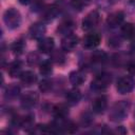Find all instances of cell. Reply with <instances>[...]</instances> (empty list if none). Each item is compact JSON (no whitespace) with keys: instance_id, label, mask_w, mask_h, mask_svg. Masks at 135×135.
<instances>
[{"instance_id":"6","label":"cell","mask_w":135,"mask_h":135,"mask_svg":"<svg viewBox=\"0 0 135 135\" xmlns=\"http://www.w3.org/2000/svg\"><path fill=\"white\" fill-rule=\"evenodd\" d=\"M78 42H79V38L76 35L74 34L66 35L61 40V49L64 52H72L78 45Z\"/></svg>"},{"instance_id":"21","label":"cell","mask_w":135,"mask_h":135,"mask_svg":"<svg viewBox=\"0 0 135 135\" xmlns=\"http://www.w3.org/2000/svg\"><path fill=\"white\" fill-rule=\"evenodd\" d=\"M53 114L56 118H63L64 119L69 114V108L63 103L56 104L53 108Z\"/></svg>"},{"instance_id":"29","label":"cell","mask_w":135,"mask_h":135,"mask_svg":"<svg viewBox=\"0 0 135 135\" xmlns=\"http://www.w3.org/2000/svg\"><path fill=\"white\" fill-rule=\"evenodd\" d=\"M39 60H40V57L37 53L33 52V53H30L28 56H27V63L30 65H37L39 63Z\"/></svg>"},{"instance_id":"31","label":"cell","mask_w":135,"mask_h":135,"mask_svg":"<svg viewBox=\"0 0 135 135\" xmlns=\"http://www.w3.org/2000/svg\"><path fill=\"white\" fill-rule=\"evenodd\" d=\"M115 42H116V43H115V46L119 45V44H120V39H119V38H117V39L115 40ZM109 44H111L112 46H114V44H113V39H110V40H109Z\"/></svg>"},{"instance_id":"16","label":"cell","mask_w":135,"mask_h":135,"mask_svg":"<svg viewBox=\"0 0 135 135\" xmlns=\"http://www.w3.org/2000/svg\"><path fill=\"white\" fill-rule=\"evenodd\" d=\"M121 36L124 39H134L135 38V24L127 22L121 26Z\"/></svg>"},{"instance_id":"33","label":"cell","mask_w":135,"mask_h":135,"mask_svg":"<svg viewBox=\"0 0 135 135\" xmlns=\"http://www.w3.org/2000/svg\"><path fill=\"white\" fill-rule=\"evenodd\" d=\"M134 116H135V113H134Z\"/></svg>"},{"instance_id":"8","label":"cell","mask_w":135,"mask_h":135,"mask_svg":"<svg viewBox=\"0 0 135 135\" xmlns=\"http://www.w3.org/2000/svg\"><path fill=\"white\" fill-rule=\"evenodd\" d=\"M101 37L98 33H90L83 38V46L85 49H95L99 45Z\"/></svg>"},{"instance_id":"14","label":"cell","mask_w":135,"mask_h":135,"mask_svg":"<svg viewBox=\"0 0 135 135\" xmlns=\"http://www.w3.org/2000/svg\"><path fill=\"white\" fill-rule=\"evenodd\" d=\"M59 13H60V6L57 5V4H53V5L47 6L42 12V18L46 21H50V20L56 18Z\"/></svg>"},{"instance_id":"26","label":"cell","mask_w":135,"mask_h":135,"mask_svg":"<svg viewBox=\"0 0 135 135\" xmlns=\"http://www.w3.org/2000/svg\"><path fill=\"white\" fill-rule=\"evenodd\" d=\"M24 41L22 39H18L16 40L13 44H12V51L15 55H20L22 54L23 50H24Z\"/></svg>"},{"instance_id":"25","label":"cell","mask_w":135,"mask_h":135,"mask_svg":"<svg viewBox=\"0 0 135 135\" xmlns=\"http://www.w3.org/2000/svg\"><path fill=\"white\" fill-rule=\"evenodd\" d=\"M51 58H52V61H54L57 64H62L65 61L64 53L62 51H59V50L53 51L52 52V55H51Z\"/></svg>"},{"instance_id":"4","label":"cell","mask_w":135,"mask_h":135,"mask_svg":"<svg viewBox=\"0 0 135 135\" xmlns=\"http://www.w3.org/2000/svg\"><path fill=\"white\" fill-rule=\"evenodd\" d=\"M135 86V80L131 77V76H123L121 78H119V80L117 81V92L119 94H128L130 93Z\"/></svg>"},{"instance_id":"30","label":"cell","mask_w":135,"mask_h":135,"mask_svg":"<svg viewBox=\"0 0 135 135\" xmlns=\"http://www.w3.org/2000/svg\"><path fill=\"white\" fill-rule=\"evenodd\" d=\"M127 70L131 75H135V60H132L127 64Z\"/></svg>"},{"instance_id":"1","label":"cell","mask_w":135,"mask_h":135,"mask_svg":"<svg viewBox=\"0 0 135 135\" xmlns=\"http://www.w3.org/2000/svg\"><path fill=\"white\" fill-rule=\"evenodd\" d=\"M129 109H130V103L122 100V101H119L117 103H115L110 113H109V117L112 121H120V120H123L127 115H128V112H129Z\"/></svg>"},{"instance_id":"32","label":"cell","mask_w":135,"mask_h":135,"mask_svg":"<svg viewBox=\"0 0 135 135\" xmlns=\"http://www.w3.org/2000/svg\"><path fill=\"white\" fill-rule=\"evenodd\" d=\"M18 1H19L21 4H27V3H28L31 0H18Z\"/></svg>"},{"instance_id":"27","label":"cell","mask_w":135,"mask_h":135,"mask_svg":"<svg viewBox=\"0 0 135 135\" xmlns=\"http://www.w3.org/2000/svg\"><path fill=\"white\" fill-rule=\"evenodd\" d=\"M70 2H71V5L75 9L81 11L91 3V0H70Z\"/></svg>"},{"instance_id":"11","label":"cell","mask_w":135,"mask_h":135,"mask_svg":"<svg viewBox=\"0 0 135 135\" xmlns=\"http://www.w3.org/2000/svg\"><path fill=\"white\" fill-rule=\"evenodd\" d=\"M55 42L54 39L51 37H43L38 42V50L43 54H49L53 52Z\"/></svg>"},{"instance_id":"20","label":"cell","mask_w":135,"mask_h":135,"mask_svg":"<svg viewBox=\"0 0 135 135\" xmlns=\"http://www.w3.org/2000/svg\"><path fill=\"white\" fill-rule=\"evenodd\" d=\"M35 120H34V116L32 115H27V116H24L23 118H21V121H20V127L26 131V132H32L35 127Z\"/></svg>"},{"instance_id":"22","label":"cell","mask_w":135,"mask_h":135,"mask_svg":"<svg viewBox=\"0 0 135 135\" xmlns=\"http://www.w3.org/2000/svg\"><path fill=\"white\" fill-rule=\"evenodd\" d=\"M20 93V89L17 84L12 83L5 90V98L6 99H15Z\"/></svg>"},{"instance_id":"19","label":"cell","mask_w":135,"mask_h":135,"mask_svg":"<svg viewBox=\"0 0 135 135\" xmlns=\"http://www.w3.org/2000/svg\"><path fill=\"white\" fill-rule=\"evenodd\" d=\"M8 74L11 77L15 78V77H20V75L22 74V63L21 61L19 60H15L13 61L9 66H8V70H7Z\"/></svg>"},{"instance_id":"24","label":"cell","mask_w":135,"mask_h":135,"mask_svg":"<svg viewBox=\"0 0 135 135\" xmlns=\"http://www.w3.org/2000/svg\"><path fill=\"white\" fill-rule=\"evenodd\" d=\"M107 58L108 56L103 51H95L91 56V59L94 63H103Z\"/></svg>"},{"instance_id":"18","label":"cell","mask_w":135,"mask_h":135,"mask_svg":"<svg viewBox=\"0 0 135 135\" xmlns=\"http://www.w3.org/2000/svg\"><path fill=\"white\" fill-rule=\"evenodd\" d=\"M69 79H70V82L75 85V86H78L80 84H82L85 80V75L84 73H82L81 71H73L70 73V76H69Z\"/></svg>"},{"instance_id":"3","label":"cell","mask_w":135,"mask_h":135,"mask_svg":"<svg viewBox=\"0 0 135 135\" xmlns=\"http://www.w3.org/2000/svg\"><path fill=\"white\" fill-rule=\"evenodd\" d=\"M112 81V76L110 73H105V72H102L98 75H96V77L92 80L91 82V88L93 90H96V91H102L104 89H107L110 83Z\"/></svg>"},{"instance_id":"2","label":"cell","mask_w":135,"mask_h":135,"mask_svg":"<svg viewBox=\"0 0 135 135\" xmlns=\"http://www.w3.org/2000/svg\"><path fill=\"white\" fill-rule=\"evenodd\" d=\"M3 21L5 23V25L11 28V30H15L17 27H19L20 23H21V15L19 13V11H17L16 8H8L4 12L3 14Z\"/></svg>"},{"instance_id":"23","label":"cell","mask_w":135,"mask_h":135,"mask_svg":"<svg viewBox=\"0 0 135 135\" xmlns=\"http://www.w3.org/2000/svg\"><path fill=\"white\" fill-rule=\"evenodd\" d=\"M39 72L42 76H50L53 72V66H52V62L49 60L43 61L42 63H40L39 65Z\"/></svg>"},{"instance_id":"17","label":"cell","mask_w":135,"mask_h":135,"mask_svg":"<svg viewBox=\"0 0 135 135\" xmlns=\"http://www.w3.org/2000/svg\"><path fill=\"white\" fill-rule=\"evenodd\" d=\"M20 81L22 84L26 86L33 85L37 81V76L32 71H25V72H22V74L20 75Z\"/></svg>"},{"instance_id":"10","label":"cell","mask_w":135,"mask_h":135,"mask_svg":"<svg viewBox=\"0 0 135 135\" xmlns=\"http://www.w3.org/2000/svg\"><path fill=\"white\" fill-rule=\"evenodd\" d=\"M123 19H124V14L121 11L113 12V13H111L108 16V18H107V24L110 27H116V26H118L119 24L122 23Z\"/></svg>"},{"instance_id":"7","label":"cell","mask_w":135,"mask_h":135,"mask_svg":"<svg viewBox=\"0 0 135 135\" xmlns=\"http://www.w3.org/2000/svg\"><path fill=\"white\" fill-rule=\"evenodd\" d=\"M38 95L35 92H27L21 98V105L24 109H32L38 102Z\"/></svg>"},{"instance_id":"15","label":"cell","mask_w":135,"mask_h":135,"mask_svg":"<svg viewBox=\"0 0 135 135\" xmlns=\"http://www.w3.org/2000/svg\"><path fill=\"white\" fill-rule=\"evenodd\" d=\"M65 99H66V102L70 104V105H75L79 102V100L81 99V93L80 91L77 89V88H74V89H71L66 95H65Z\"/></svg>"},{"instance_id":"9","label":"cell","mask_w":135,"mask_h":135,"mask_svg":"<svg viewBox=\"0 0 135 135\" xmlns=\"http://www.w3.org/2000/svg\"><path fill=\"white\" fill-rule=\"evenodd\" d=\"M28 34H30V37L32 39H37V40H40L43 38L44 34H45V26L40 23V22H37V23H34L31 27H30V31H28Z\"/></svg>"},{"instance_id":"5","label":"cell","mask_w":135,"mask_h":135,"mask_svg":"<svg viewBox=\"0 0 135 135\" xmlns=\"http://www.w3.org/2000/svg\"><path fill=\"white\" fill-rule=\"evenodd\" d=\"M100 20V16L99 13L97 11H92L90 12L82 20V28L84 31H91L94 27L97 26V24L99 23Z\"/></svg>"},{"instance_id":"28","label":"cell","mask_w":135,"mask_h":135,"mask_svg":"<svg viewBox=\"0 0 135 135\" xmlns=\"http://www.w3.org/2000/svg\"><path fill=\"white\" fill-rule=\"evenodd\" d=\"M52 89V81L49 79H43L39 84V90L42 93H47Z\"/></svg>"},{"instance_id":"12","label":"cell","mask_w":135,"mask_h":135,"mask_svg":"<svg viewBox=\"0 0 135 135\" xmlns=\"http://www.w3.org/2000/svg\"><path fill=\"white\" fill-rule=\"evenodd\" d=\"M108 107V97L105 95H101L99 97H97L94 101H93V104H92V109L95 113L97 114H101L105 111Z\"/></svg>"},{"instance_id":"13","label":"cell","mask_w":135,"mask_h":135,"mask_svg":"<svg viewBox=\"0 0 135 135\" xmlns=\"http://www.w3.org/2000/svg\"><path fill=\"white\" fill-rule=\"evenodd\" d=\"M75 27V23L72 19H65V20H62L57 28V32L62 35V36H66V35H70L72 34L73 30Z\"/></svg>"}]
</instances>
